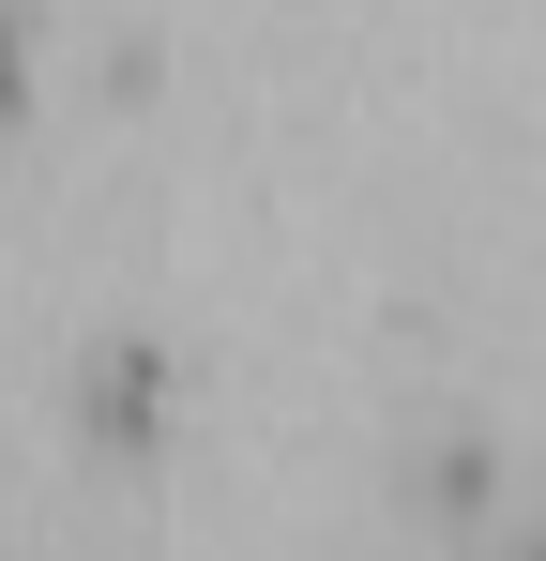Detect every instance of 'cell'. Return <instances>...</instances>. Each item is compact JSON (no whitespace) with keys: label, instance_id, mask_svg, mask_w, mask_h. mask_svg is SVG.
<instances>
[{"label":"cell","instance_id":"6da1fadb","mask_svg":"<svg viewBox=\"0 0 546 561\" xmlns=\"http://www.w3.org/2000/svg\"><path fill=\"white\" fill-rule=\"evenodd\" d=\"M168 425V365L122 334V350H91V440H152Z\"/></svg>","mask_w":546,"mask_h":561},{"label":"cell","instance_id":"7a4b0ae2","mask_svg":"<svg viewBox=\"0 0 546 561\" xmlns=\"http://www.w3.org/2000/svg\"><path fill=\"white\" fill-rule=\"evenodd\" d=\"M425 501H441V516H486V456H470V440H441V470H425Z\"/></svg>","mask_w":546,"mask_h":561},{"label":"cell","instance_id":"3957f363","mask_svg":"<svg viewBox=\"0 0 546 561\" xmlns=\"http://www.w3.org/2000/svg\"><path fill=\"white\" fill-rule=\"evenodd\" d=\"M15 77H31V31H15V0H0V106H15Z\"/></svg>","mask_w":546,"mask_h":561},{"label":"cell","instance_id":"277c9868","mask_svg":"<svg viewBox=\"0 0 546 561\" xmlns=\"http://www.w3.org/2000/svg\"><path fill=\"white\" fill-rule=\"evenodd\" d=\"M516 561H546V531H532V547H516Z\"/></svg>","mask_w":546,"mask_h":561}]
</instances>
